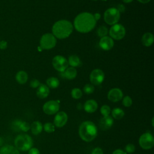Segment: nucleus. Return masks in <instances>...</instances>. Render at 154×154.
I'll return each mask as SVG.
<instances>
[{
	"instance_id": "c85d7f7f",
	"label": "nucleus",
	"mask_w": 154,
	"mask_h": 154,
	"mask_svg": "<svg viewBox=\"0 0 154 154\" xmlns=\"http://www.w3.org/2000/svg\"><path fill=\"white\" fill-rule=\"evenodd\" d=\"M100 112L103 116H109L111 112V108L107 105H103L100 108Z\"/></svg>"
},
{
	"instance_id": "f3484780",
	"label": "nucleus",
	"mask_w": 154,
	"mask_h": 154,
	"mask_svg": "<svg viewBox=\"0 0 154 154\" xmlns=\"http://www.w3.org/2000/svg\"><path fill=\"white\" fill-rule=\"evenodd\" d=\"M37 96L40 99L46 98L49 94V89L46 85L40 84L37 90Z\"/></svg>"
},
{
	"instance_id": "c03bdc74",
	"label": "nucleus",
	"mask_w": 154,
	"mask_h": 154,
	"mask_svg": "<svg viewBox=\"0 0 154 154\" xmlns=\"http://www.w3.org/2000/svg\"><path fill=\"white\" fill-rule=\"evenodd\" d=\"M132 1H133V0H123V1L125 2H126V3H129V2H132Z\"/></svg>"
},
{
	"instance_id": "4468645a",
	"label": "nucleus",
	"mask_w": 154,
	"mask_h": 154,
	"mask_svg": "<svg viewBox=\"0 0 154 154\" xmlns=\"http://www.w3.org/2000/svg\"><path fill=\"white\" fill-rule=\"evenodd\" d=\"M114 120L112 117L109 116H103L99 122V125L100 128L103 131H106L109 129L113 125Z\"/></svg>"
},
{
	"instance_id": "a19ab883",
	"label": "nucleus",
	"mask_w": 154,
	"mask_h": 154,
	"mask_svg": "<svg viewBox=\"0 0 154 154\" xmlns=\"http://www.w3.org/2000/svg\"><path fill=\"white\" fill-rule=\"evenodd\" d=\"M93 16H94V17L96 21H97V20H99V19H100V14L99 13H96L94 14V15H93Z\"/></svg>"
},
{
	"instance_id": "ea45409f",
	"label": "nucleus",
	"mask_w": 154,
	"mask_h": 154,
	"mask_svg": "<svg viewBox=\"0 0 154 154\" xmlns=\"http://www.w3.org/2000/svg\"><path fill=\"white\" fill-rule=\"evenodd\" d=\"M112 154H126V153L121 149H117L112 152Z\"/></svg>"
},
{
	"instance_id": "473e14b6",
	"label": "nucleus",
	"mask_w": 154,
	"mask_h": 154,
	"mask_svg": "<svg viewBox=\"0 0 154 154\" xmlns=\"http://www.w3.org/2000/svg\"><path fill=\"white\" fill-rule=\"evenodd\" d=\"M30 125L28 122L22 121L20 126V131L27 132L30 129Z\"/></svg>"
},
{
	"instance_id": "bb28decb",
	"label": "nucleus",
	"mask_w": 154,
	"mask_h": 154,
	"mask_svg": "<svg viewBox=\"0 0 154 154\" xmlns=\"http://www.w3.org/2000/svg\"><path fill=\"white\" fill-rule=\"evenodd\" d=\"M97 34L99 37H103L108 34V29L105 26H100L97 29Z\"/></svg>"
},
{
	"instance_id": "393cba45",
	"label": "nucleus",
	"mask_w": 154,
	"mask_h": 154,
	"mask_svg": "<svg viewBox=\"0 0 154 154\" xmlns=\"http://www.w3.org/2000/svg\"><path fill=\"white\" fill-rule=\"evenodd\" d=\"M46 84L51 88H56L59 85V81L57 78L51 77L46 80Z\"/></svg>"
},
{
	"instance_id": "a211bd4d",
	"label": "nucleus",
	"mask_w": 154,
	"mask_h": 154,
	"mask_svg": "<svg viewBox=\"0 0 154 154\" xmlns=\"http://www.w3.org/2000/svg\"><path fill=\"white\" fill-rule=\"evenodd\" d=\"M0 154H19V150L11 145H4L0 149Z\"/></svg>"
},
{
	"instance_id": "5701e85b",
	"label": "nucleus",
	"mask_w": 154,
	"mask_h": 154,
	"mask_svg": "<svg viewBox=\"0 0 154 154\" xmlns=\"http://www.w3.org/2000/svg\"><path fill=\"white\" fill-rule=\"evenodd\" d=\"M68 63H69V64L72 66L73 67H78L81 64L80 59L78 56L75 55H72L69 57Z\"/></svg>"
},
{
	"instance_id": "4c0bfd02",
	"label": "nucleus",
	"mask_w": 154,
	"mask_h": 154,
	"mask_svg": "<svg viewBox=\"0 0 154 154\" xmlns=\"http://www.w3.org/2000/svg\"><path fill=\"white\" fill-rule=\"evenodd\" d=\"M7 48V42L5 40L0 41V49L4 50Z\"/></svg>"
},
{
	"instance_id": "9d476101",
	"label": "nucleus",
	"mask_w": 154,
	"mask_h": 154,
	"mask_svg": "<svg viewBox=\"0 0 154 154\" xmlns=\"http://www.w3.org/2000/svg\"><path fill=\"white\" fill-rule=\"evenodd\" d=\"M59 109L60 104L57 100H49L46 102L43 106L44 112L48 115H53L58 112Z\"/></svg>"
},
{
	"instance_id": "c756f323",
	"label": "nucleus",
	"mask_w": 154,
	"mask_h": 154,
	"mask_svg": "<svg viewBox=\"0 0 154 154\" xmlns=\"http://www.w3.org/2000/svg\"><path fill=\"white\" fill-rule=\"evenodd\" d=\"M22 122V121L21 120H19V119L14 120V121H13V122L11 123L12 129H13L14 131H20V126Z\"/></svg>"
},
{
	"instance_id": "a18cd8bd",
	"label": "nucleus",
	"mask_w": 154,
	"mask_h": 154,
	"mask_svg": "<svg viewBox=\"0 0 154 154\" xmlns=\"http://www.w3.org/2000/svg\"><path fill=\"white\" fill-rule=\"evenodd\" d=\"M152 126H153V118H152Z\"/></svg>"
},
{
	"instance_id": "c9c22d12",
	"label": "nucleus",
	"mask_w": 154,
	"mask_h": 154,
	"mask_svg": "<svg viewBox=\"0 0 154 154\" xmlns=\"http://www.w3.org/2000/svg\"><path fill=\"white\" fill-rule=\"evenodd\" d=\"M91 154H103V152L101 148L96 147L93 150Z\"/></svg>"
},
{
	"instance_id": "de8ad7c7",
	"label": "nucleus",
	"mask_w": 154,
	"mask_h": 154,
	"mask_svg": "<svg viewBox=\"0 0 154 154\" xmlns=\"http://www.w3.org/2000/svg\"><path fill=\"white\" fill-rule=\"evenodd\" d=\"M94 1H96V0H94Z\"/></svg>"
},
{
	"instance_id": "20e7f679",
	"label": "nucleus",
	"mask_w": 154,
	"mask_h": 154,
	"mask_svg": "<svg viewBox=\"0 0 154 154\" xmlns=\"http://www.w3.org/2000/svg\"><path fill=\"white\" fill-rule=\"evenodd\" d=\"M14 144L17 149L22 151H26L32 147L33 141L29 135L27 134H20L16 137Z\"/></svg>"
},
{
	"instance_id": "f8f14e48",
	"label": "nucleus",
	"mask_w": 154,
	"mask_h": 154,
	"mask_svg": "<svg viewBox=\"0 0 154 154\" xmlns=\"http://www.w3.org/2000/svg\"><path fill=\"white\" fill-rule=\"evenodd\" d=\"M68 120L67 114L64 111H60L57 112L54 118V126L57 128H61L64 126Z\"/></svg>"
},
{
	"instance_id": "9b49d317",
	"label": "nucleus",
	"mask_w": 154,
	"mask_h": 154,
	"mask_svg": "<svg viewBox=\"0 0 154 154\" xmlns=\"http://www.w3.org/2000/svg\"><path fill=\"white\" fill-rule=\"evenodd\" d=\"M105 78L104 73L100 69H94L90 73V79L93 85H99L103 81Z\"/></svg>"
},
{
	"instance_id": "423d86ee",
	"label": "nucleus",
	"mask_w": 154,
	"mask_h": 154,
	"mask_svg": "<svg viewBox=\"0 0 154 154\" xmlns=\"http://www.w3.org/2000/svg\"><path fill=\"white\" fill-rule=\"evenodd\" d=\"M57 43L55 36L50 33H47L42 35L40 39V46L45 49H50L53 48Z\"/></svg>"
},
{
	"instance_id": "37998d69",
	"label": "nucleus",
	"mask_w": 154,
	"mask_h": 154,
	"mask_svg": "<svg viewBox=\"0 0 154 154\" xmlns=\"http://www.w3.org/2000/svg\"><path fill=\"white\" fill-rule=\"evenodd\" d=\"M3 143H4V141H3V140H2V138L1 137H0V146H1L2 145Z\"/></svg>"
},
{
	"instance_id": "dca6fc26",
	"label": "nucleus",
	"mask_w": 154,
	"mask_h": 154,
	"mask_svg": "<svg viewBox=\"0 0 154 154\" xmlns=\"http://www.w3.org/2000/svg\"><path fill=\"white\" fill-rule=\"evenodd\" d=\"M84 108L87 112L93 113L96 111L97 109V103L93 99H90L87 100L84 105Z\"/></svg>"
},
{
	"instance_id": "2f4dec72",
	"label": "nucleus",
	"mask_w": 154,
	"mask_h": 154,
	"mask_svg": "<svg viewBox=\"0 0 154 154\" xmlns=\"http://www.w3.org/2000/svg\"><path fill=\"white\" fill-rule=\"evenodd\" d=\"M123 105L126 106V107H129L131 106L132 103V99L128 96H125L123 99Z\"/></svg>"
},
{
	"instance_id": "4be33fe9",
	"label": "nucleus",
	"mask_w": 154,
	"mask_h": 154,
	"mask_svg": "<svg viewBox=\"0 0 154 154\" xmlns=\"http://www.w3.org/2000/svg\"><path fill=\"white\" fill-rule=\"evenodd\" d=\"M63 72H64L63 76L68 79H74L77 75L76 70L73 67L67 68Z\"/></svg>"
},
{
	"instance_id": "1a4fd4ad",
	"label": "nucleus",
	"mask_w": 154,
	"mask_h": 154,
	"mask_svg": "<svg viewBox=\"0 0 154 154\" xmlns=\"http://www.w3.org/2000/svg\"><path fill=\"white\" fill-rule=\"evenodd\" d=\"M67 60L61 55H57L52 60V65L55 69L60 72H63L68 66Z\"/></svg>"
},
{
	"instance_id": "cd10ccee",
	"label": "nucleus",
	"mask_w": 154,
	"mask_h": 154,
	"mask_svg": "<svg viewBox=\"0 0 154 154\" xmlns=\"http://www.w3.org/2000/svg\"><path fill=\"white\" fill-rule=\"evenodd\" d=\"M43 129L48 133H52L55 131V126L52 123H46L43 126Z\"/></svg>"
},
{
	"instance_id": "58836bf2",
	"label": "nucleus",
	"mask_w": 154,
	"mask_h": 154,
	"mask_svg": "<svg viewBox=\"0 0 154 154\" xmlns=\"http://www.w3.org/2000/svg\"><path fill=\"white\" fill-rule=\"evenodd\" d=\"M117 10L119 11V13H123V12H124V11H125V7H124V5H122V4H119L118 5V6H117Z\"/></svg>"
},
{
	"instance_id": "79ce46f5",
	"label": "nucleus",
	"mask_w": 154,
	"mask_h": 154,
	"mask_svg": "<svg viewBox=\"0 0 154 154\" xmlns=\"http://www.w3.org/2000/svg\"><path fill=\"white\" fill-rule=\"evenodd\" d=\"M140 2L143 3V4H146L148 3L150 0H138Z\"/></svg>"
},
{
	"instance_id": "39448f33",
	"label": "nucleus",
	"mask_w": 154,
	"mask_h": 154,
	"mask_svg": "<svg viewBox=\"0 0 154 154\" xmlns=\"http://www.w3.org/2000/svg\"><path fill=\"white\" fill-rule=\"evenodd\" d=\"M120 14L116 8H110L104 13V20L108 25H114L120 19Z\"/></svg>"
},
{
	"instance_id": "f03ea898",
	"label": "nucleus",
	"mask_w": 154,
	"mask_h": 154,
	"mask_svg": "<svg viewBox=\"0 0 154 154\" xmlns=\"http://www.w3.org/2000/svg\"><path fill=\"white\" fill-rule=\"evenodd\" d=\"M53 35L56 37L62 39L69 37L73 31L72 23L66 20H60L56 22L52 26Z\"/></svg>"
},
{
	"instance_id": "49530a36",
	"label": "nucleus",
	"mask_w": 154,
	"mask_h": 154,
	"mask_svg": "<svg viewBox=\"0 0 154 154\" xmlns=\"http://www.w3.org/2000/svg\"><path fill=\"white\" fill-rule=\"evenodd\" d=\"M102 1H106V0H102Z\"/></svg>"
},
{
	"instance_id": "6e6552de",
	"label": "nucleus",
	"mask_w": 154,
	"mask_h": 154,
	"mask_svg": "<svg viewBox=\"0 0 154 154\" xmlns=\"http://www.w3.org/2000/svg\"><path fill=\"white\" fill-rule=\"evenodd\" d=\"M126 31L124 26L121 24H114L109 29L110 36L116 40H120L124 37Z\"/></svg>"
},
{
	"instance_id": "f257e3e1",
	"label": "nucleus",
	"mask_w": 154,
	"mask_h": 154,
	"mask_svg": "<svg viewBox=\"0 0 154 154\" xmlns=\"http://www.w3.org/2000/svg\"><path fill=\"white\" fill-rule=\"evenodd\" d=\"M96 23V21L93 14L88 12H84L75 17L74 26L78 32L86 33L94 28Z\"/></svg>"
},
{
	"instance_id": "7c9ffc66",
	"label": "nucleus",
	"mask_w": 154,
	"mask_h": 154,
	"mask_svg": "<svg viewBox=\"0 0 154 154\" xmlns=\"http://www.w3.org/2000/svg\"><path fill=\"white\" fill-rule=\"evenodd\" d=\"M94 90V87L91 84H87L84 87V91L86 94H91L93 93Z\"/></svg>"
},
{
	"instance_id": "f704fd0d",
	"label": "nucleus",
	"mask_w": 154,
	"mask_h": 154,
	"mask_svg": "<svg viewBox=\"0 0 154 154\" xmlns=\"http://www.w3.org/2000/svg\"><path fill=\"white\" fill-rule=\"evenodd\" d=\"M40 82L36 79H34L31 80L30 82V86L32 88H37L40 85Z\"/></svg>"
},
{
	"instance_id": "7ed1b4c3",
	"label": "nucleus",
	"mask_w": 154,
	"mask_h": 154,
	"mask_svg": "<svg viewBox=\"0 0 154 154\" xmlns=\"http://www.w3.org/2000/svg\"><path fill=\"white\" fill-rule=\"evenodd\" d=\"M97 129L95 124L90 121L82 122L79 128L81 138L86 142L93 141L97 136Z\"/></svg>"
},
{
	"instance_id": "6ab92c4d",
	"label": "nucleus",
	"mask_w": 154,
	"mask_h": 154,
	"mask_svg": "<svg viewBox=\"0 0 154 154\" xmlns=\"http://www.w3.org/2000/svg\"><path fill=\"white\" fill-rule=\"evenodd\" d=\"M142 43L146 46H151L154 41V37L152 33L150 32H146L145 33L142 37Z\"/></svg>"
},
{
	"instance_id": "ddd939ff",
	"label": "nucleus",
	"mask_w": 154,
	"mask_h": 154,
	"mask_svg": "<svg viewBox=\"0 0 154 154\" xmlns=\"http://www.w3.org/2000/svg\"><path fill=\"white\" fill-rule=\"evenodd\" d=\"M123 93L122 90L118 88H114L110 90L108 93V98L113 102H117L122 99Z\"/></svg>"
},
{
	"instance_id": "2eb2a0df",
	"label": "nucleus",
	"mask_w": 154,
	"mask_h": 154,
	"mask_svg": "<svg viewBox=\"0 0 154 154\" xmlns=\"http://www.w3.org/2000/svg\"><path fill=\"white\" fill-rule=\"evenodd\" d=\"M99 46L102 49L105 51H108L113 47L114 41L112 38L106 35L101 37L99 41Z\"/></svg>"
},
{
	"instance_id": "b1692460",
	"label": "nucleus",
	"mask_w": 154,
	"mask_h": 154,
	"mask_svg": "<svg viewBox=\"0 0 154 154\" xmlns=\"http://www.w3.org/2000/svg\"><path fill=\"white\" fill-rule=\"evenodd\" d=\"M112 116L117 120H120L122 119L125 115V112L123 110L119 108H116L112 109L111 111Z\"/></svg>"
},
{
	"instance_id": "412c9836",
	"label": "nucleus",
	"mask_w": 154,
	"mask_h": 154,
	"mask_svg": "<svg viewBox=\"0 0 154 154\" xmlns=\"http://www.w3.org/2000/svg\"><path fill=\"white\" fill-rule=\"evenodd\" d=\"M16 80L20 84H23L26 83L28 80L27 73L23 70L19 71L16 75Z\"/></svg>"
},
{
	"instance_id": "0eeeda50",
	"label": "nucleus",
	"mask_w": 154,
	"mask_h": 154,
	"mask_svg": "<svg viewBox=\"0 0 154 154\" xmlns=\"http://www.w3.org/2000/svg\"><path fill=\"white\" fill-rule=\"evenodd\" d=\"M140 146L145 150L152 149L154 146V138L149 132L143 134L139 138Z\"/></svg>"
},
{
	"instance_id": "aec40b11",
	"label": "nucleus",
	"mask_w": 154,
	"mask_h": 154,
	"mask_svg": "<svg viewBox=\"0 0 154 154\" xmlns=\"http://www.w3.org/2000/svg\"><path fill=\"white\" fill-rule=\"evenodd\" d=\"M30 128L31 129L32 134L37 135L42 132L43 130V125L40 122L35 121L31 124Z\"/></svg>"
},
{
	"instance_id": "72a5a7b5",
	"label": "nucleus",
	"mask_w": 154,
	"mask_h": 154,
	"mask_svg": "<svg viewBox=\"0 0 154 154\" xmlns=\"http://www.w3.org/2000/svg\"><path fill=\"white\" fill-rule=\"evenodd\" d=\"M125 150L128 153H132L135 150V147L133 144H128L125 147Z\"/></svg>"
},
{
	"instance_id": "e433bc0d",
	"label": "nucleus",
	"mask_w": 154,
	"mask_h": 154,
	"mask_svg": "<svg viewBox=\"0 0 154 154\" xmlns=\"http://www.w3.org/2000/svg\"><path fill=\"white\" fill-rule=\"evenodd\" d=\"M28 154H40V152L37 148L31 147L29 150Z\"/></svg>"
},
{
	"instance_id": "a878e982",
	"label": "nucleus",
	"mask_w": 154,
	"mask_h": 154,
	"mask_svg": "<svg viewBox=\"0 0 154 154\" xmlns=\"http://www.w3.org/2000/svg\"><path fill=\"white\" fill-rule=\"evenodd\" d=\"M71 95L73 99H78L82 97V91L79 88H75L72 90Z\"/></svg>"
}]
</instances>
